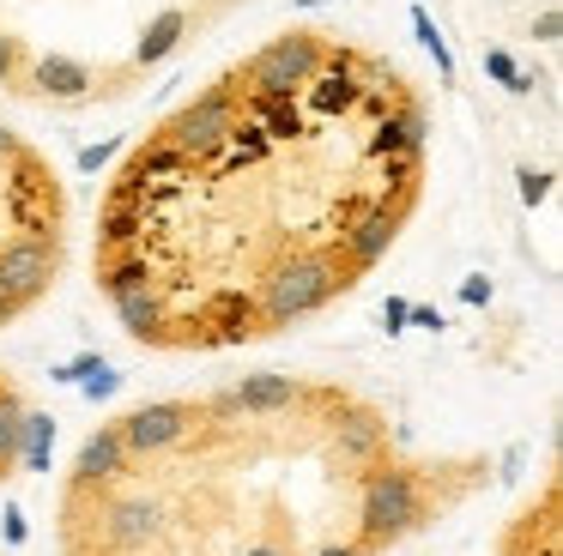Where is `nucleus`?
<instances>
[{
  "instance_id": "1",
  "label": "nucleus",
  "mask_w": 563,
  "mask_h": 556,
  "mask_svg": "<svg viewBox=\"0 0 563 556\" xmlns=\"http://www.w3.org/2000/svg\"><path fill=\"white\" fill-rule=\"evenodd\" d=\"M424 152L430 109L388 55L279 31L122 157L91 285L146 351L267 345L388 260Z\"/></svg>"
},
{
  "instance_id": "2",
  "label": "nucleus",
  "mask_w": 563,
  "mask_h": 556,
  "mask_svg": "<svg viewBox=\"0 0 563 556\" xmlns=\"http://www.w3.org/2000/svg\"><path fill=\"white\" fill-rule=\"evenodd\" d=\"M490 483L340 375L255 369L115 411L55 490V556H394Z\"/></svg>"
},
{
  "instance_id": "3",
  "label": "nucleus",
  "mask_w": 563,
  "mask_h": 556,
  "mask_svg": "<svg viewBox=\"0 0 563 556\" xmlns=\"http://www.w3.org/2000/svg\"><path fill=\"white\" fill-rule=\"evenodd\" d=\"M67 266V200L49 157L0 121V326L25 321Z\"/></svg>"
},
{
  "instance_id": "4",
  "label": "nucleus",
  "mask_w": 563,
  "mask_h": 556,
  "mask_svg": "<svg viewBox=\"0 0 563 556\" xmlns=\"http://www.w3.org/2000/svg\"><path fill=\"white\" fill-rule=\"evenodd\" d=\"M558 496H563V478H558V466H545V478L497 526L490 556H563V502Z\"/></svg>"
},
{
  "instance_id": "5",
  "label": "nucleus",
  "mask_w": 563,
  "mask_h": 556,
  "mask_svg": "<svg viewBox=\"0 0 563 556\" xmlns=\"http://www.w3.org/2000/svg\"><path fill=\"white\" fill-rule=\"evenodd\" d=\"M31 454H37V405L13 369H0V490L31 466Z\"/></svg>"
}]
</instances>
